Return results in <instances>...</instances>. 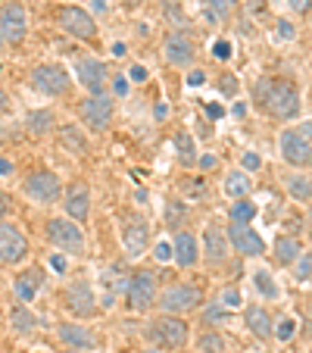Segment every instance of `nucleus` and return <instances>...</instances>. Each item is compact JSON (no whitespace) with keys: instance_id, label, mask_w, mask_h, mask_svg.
I'll use <instances>...</instances> for the list:
<instances>
[{"instance_id":"obj_14","label":"nucleus","mask_w":312,"mask_h":353,"mask_svg":"<svg viewBox=\"0 0 312 353\" xmlns=\"http://www.w3.org/2000/svg\"><path fill=\"white\" fill-rule=\"evenodd\" d=\"M0 32H3V41H13V44H19V41L25 38L28 16H25V7H22V3L10 0V3L0 7Z\"/></svg>"},{"instance_id":"obj_56","label":"nucleus","mask_w":312,"mask_h":353,"mask_svg":"<svg viewBox=\"0 0 312 353\" xmlns=\"http://www.w3.org/2000/svg\"><path fill=\"white\" fill-rule=\"evenodd\" d=\"M309 228H312V210H309Z\"/></svg>"},{"instance_id":"obj_22","label":"nucleus","mask_w":312,"mask_h":353,"mask_svg":"<svg viewBox=\"0 0 312 353\" xmlns=\"http://www.w3.org/2000/svg\"><path fill=\"white\" fill-rule=\"evenodd\" d=\"M244 319H247V328H250L256 338L269 341V338L275 334V322H272V316H269V310H262V307H247Z\"/></svg>"},{"instance_id":"obj_55","label":"nucleus","mask_w":312,"mask_h":353,"mask_svg":"<svg viewBox=\"0 0 312 353\" xmlns=\"http://www.w3.org/2000/svg\"><path fill=\"white\" fill-rule=\"evenodd\" d=\"M147 353H163V350H153V347H150V350H147Z\"/></svg>"},{"instance_id":"obj_46","label":"nucleus","mask_w":312,"mask_h":353,"mask_svg":"<svg viewBox=\"0 0 312 353\" xmlns=\"http://www.w3.org/2000/svg\"><path fill=\"white\" fill-rule=\"evenodd\" d=\"M50 266H54L56 272H66V256H60V254L50 256Z\"/></svg>"},{"instance_id":"obj_48","label":"nucleus","mask_w":312,"mask_h":353,"mask_svg":"<svg viewBox=\"0 0 312 353\" xmlns=\"http://www.w3.org/2000/svg\"><path fill=\"white\" fill-rule=\"evenodd\" d=\"M291 7L297 10V13H309L312 3H309V0H291Z\"/></svg>"},{"instance_id":"obj_11","label":"nucleus","mask_w":312,"mask_h":353,"mask_svg":"<svg viewBox=\"0 0 312 353\" xmlns=\"http://www.w3.org/2000/svg\"><path fill=\"white\" fill-rule=\"evenodd\" d=\"M281 157H284V163L293 169H309L312 166V144L300 132L287 128V132H281Z\"/></svg>"},{"instance_id":"obj_27","label":"nucleus","mask_w":312,"mask_h":353,"mask_svg":"<svg viewBox=\"0 0 312 353\" xmlns=\"http://www.w3.org/2000/svg\"><path fill=\"white\" fill-rule=\"evenodd\" d=\"M25 128L32 134H47L54 128V113H50V110H32V113L25 116Z\"/></svg>"},{"instance_id":"obj_30","label":"nucleus","mask_w":312,"mask_h":353,"mask_svg":"<svg viewBox=\"0 0 312 353\" xmlns=\"http://www.w3.org/2000/svg\"><path fill=\"white\" fill-rule=\"evenodd\" d=\"M253 285L259 288V294H262L266 300H275V297H278V285H275V279L266 272V269L253 272Z\"/></svg>"},{"instance_id":"obj_31","label":"nucleus","mask_w":312,"mask_h":353,"mask_svg":"<svg viewBox=\"0 0 312 353\" xmlns=\"http://www.w3.org/2000/svg\"><path fill=\"white\" fill-rule=\"evenodd\" d=\"M228 216H231V222H247V225H250V222L256 219V207H253L250 200L240 197V200H234L231 203V213Z\"/></svg>"},{"instance_id":"obj_40","label":"nucleus","mask_w":312,"mask_h":353,"mask_svg":"<svg viewBox=\"0 0 312 353\" xmlns=\"http://www.w3.org/2000/svg\"><path fill=\"white\" fill-rule=\"evenodd\" d=\"M222 307H240V294L234 291V288H228V291H222Z\"/></svg>"},{"instance_id":"obj_20","label":"nucleus","mask_w":312,"mask_h":353,"mask_svg":"<svg viewBox=\"0 0 312 353\" xmlns=\"http://www.w3.org/2000/svg\"><path fill=\"white\" fill-rule=\"evenodd\" d=\"M60 341L66 347H72V350H94V347H97V338H94V332H87L85 325H75V322H66V325H60Z\"/></svg>"},{"instance_id":"obj_3","label":"nucleus","mask_w":312,"mask_h":353,"mask_svg":"<svg viewBox=\"0 0 312 353\" xmlns=\"http://www.w3.org/2000/svg\"><path fill=\"white\" fill-rule=\"evenodd\" d=\"M122 247H125V260H141L150 247V222L138 213H125L122 219Z\"/></svg>"},{"instance_id":"obj_9","label":"nucleus","mask_w":312,"mask_h":353,"mask_svg":"<svg viewBox=\"0 0 312 353\" xmlns=\"http://www.w3.org/2000/svg\"><path fill=\"white\" fill-rule=\"evenodd\" d=\"M56 26H60L66 34L79 38V41H94V34H97L94 16L81 7H63L60 13H56Z\"/></svg>"},{"instance_id":"obj_43","label":"nucleus","mask_w":312,"mask_h":353,"mask_svg":"<svg viewBox=\"0 0 312 353\" xmlns=\"http://www.w3.org/2000/svg\"><path fill=\"white\" fill-rule=\"evenodd\" d=\"M156 260H160V263L172 260V244H156Z\"/></svg>"},{"instance_id":"obj_17","label":"nucleus","mask_w":312,"mask_h":353,"mask_svg":"<svg viewBox=\"0 0 312 353\" xmlns=\"http://www.w3.org/2000/svg\"><path fill=\"white\" fill-rule=\"evenodd\" d=\"M66 307L72 310L79 319H91V316H97V297H94V291H91L87 281H75V285L66 288Z\"/></svg>"},{"instance_id":"obj_37","label":"nucleus","mask_w":312,"mask_h":353,"mask_svg":"<svg viewBox=\"0 0 312 353\" xmlns=\"http://www.w3.org/2000/svg\"><path fill=\"white\" fill-rule=\"evenodd\" d=\"M293 332H297V322H293V319H281L278 328H275V338H278V341H291Z\"/></svg>"},{"instance_id":"obj_24","label":"nucleus","mask_w":312,"mask_h":353,"mask_svg":"<svg viewBox=\"0 0 312 353\" xmlns=\"http://www.w3.org/2000/svg\"><path fill=\"white\" fill-rule=\"evenodd\" d=\"M300 254H303V247H300L297 238H291V234L275 238V263H281V266H293Z\"/></svg>"},{"instance_id":"obj_8","label":"nucleus","mask_w":312,"mask_h":353,"mask_svg":"<svg viewBox=\"0 0 312 353\" xmlns=\"http://www.w3.org/2000/svg\"><path fill=\"white\" fill-rule=\"evenodd\" d=\"M22 194H25L28 200H34V203H56L63 194V181H60V175H54V172H34L25 179Z\"/></svg>"},{"instance_id":"obj_29","label":"nucleus","mask_w":312,"mask_h":353,"mask_svg":"<svg viewBox=\"0 0 312 353\" xmlns=\"http://www.w3.org/2000/svg\"><path fill=\"white\" fill-rule=\"evenodd\" d=\"M287 191H291V200H312V179L293 175V179L287 181Z\"/></svg>"},{"instance_id":"obj_44","label":"nucleus","mask_w":312,"mask_h":353,"mask_svg":"<svg viewBox=\"0 0 312 353\" xmlns=\"http://www.w3.org/2000/svg\"><path fill=\"white\" fill-rule=\"evenodd\" d=\"M278 34H281V38H284V41H291V38H293V34H297V28H293V26H291V22H287V19H284V22H278Z\"/></svg>"},{"instance_id":"obj_42","label":"nucleus","mask_w":312,"mask_h":353,"mask_svg":"<svg viewBox=\"0 0 312 353\" xmlns=\"http://www.w3.org/2000/svg\"><path fill=\"white\" fill-rule=\"evenodd\" d=\"M219 88H222V94H228V97H234V94H238V81H234L231 75H228V79H222Z\"/></svg>"},{"instance_id":"obj_50","label":"nucleus","mask_w":312,"mask_h":353,"mask_svg":"<svg viewBox=\"0 0 312 353\" xmlns=\"http://www.w3.org/2000/svg\"><path fill=\"white\" fill-rule=\"evenodd\" d=\"M7 110H10V94L0 88V113H7Z\"/></svg>"},{"instance_id":"obj_23","label":"nucleus","mask_w":312,"mask_h":353,"mask_svg":"<svg viewBox=\"0 0 312 353\" xmlns=\"http://www.w3.org/2000/svg\"><path fill=\"white\" fill-rule=\"evenodd\" d=\"M41 281H44V272H41V269H28V272H22L19 279H16V285H13L16 300H25V303H28V300H34Z\"/></svg>"},{"instance_id":"obj_32","label":"nucleus","mask_w":312,"mask_h":353,"mask_svg":"<svg viewBox=\"0 0 312 353\" xmlns=\"http://www.w3.org/2000/svg\"><path fill=\"white\" fill-rule=\"evenodd\" d=\"M197 350L200 353H222V350H225V338H222V334H216V332H203L197 338Z\"/></svg>"},{"instance_id":"obj_53","label":"nucleus","mask_w":312,"mask_h":353,"mask_svg":"<svg viewBox=\"0 0 312 353\" xmlns=\"http://www.w3.org/2000/svg\"><path fill=\"white\" fill-rule=\"evenodd\" d=\"M94 10H97V13H103V10H107V0H94Z\"/></svg>"},{"instance_id":"obj_6","label":"nucleus","mask_w":312,"mask_h":353,"mask_svg":"<svg viewBox=\"0 0 312 353\" xmlns=\"http://www.w3.org/2000/svg\"><path fill=\"white\" fill-rule=\"evenodd\" d=\"M69 72L60 66V63H44L32 72V88L44 97H63L69 91Z\"/></svg>"},{"instance_id":"obj_58","label":"nucleus","mask_w":312,"mask_h":353,"mask_svg":"<svg viewBox=\"0 0 312 353\" xmlns=\"http://www.w3.org/2000/svg\"><path fill=\"white\" fill-rule=\"evenodd\" d=\"M0 141H3V128H0Z\"/></svg>"},{"instance_id":"obj_35","label":"nucleus","mask_w":312,"mask_h":353,"mask_svg":"<svg viewBox=\"0 0 312 353\" xmlns=\"http://www.w3.org/2000/svg\"><path fill=\"white\" fill-rule=\"evenodd\" d=\"M166 216H169V225H181V219H185V207H181V200H169L166 207Z\"/></svg>"},{"instance_id":"obj_36","label":"nucleus","mask_w":312,"mask_h":353,"mask_svg":"<svg viewBox=\"0 0 312 353\" xmlns=\"http://www.w3.org/2000/svg\"><path fill=\"white\" fill-rule=\"evenodd\" d=\"M234 3H238V0H209V7H213V13L219 16V19H228V16H231Z\"/></svg>"},{"instance_id":"obj_49","label":"nucleus","mask_w":312,"mask_h":353,"mask_svg":"<svg viewBox=\"0 0 312 353\" xmlns=\"http://www.w3.org/2000/svg\"><path fill=\"white\" fill-rule=\"evenodd\" d=\"M10 213V197L3 191H0V219H3V216Z\"/></svg>"},{"instance_id":"obj_28","label":"nucleus","mask_w":312,"mask_h":353,"mask_svg":"<svg viewBox=\"0 0 312 353\" xmlns=\"http://www.w3.org/2000/svg\"><path fill=\"white\" fill-rule=\"evenodd\" d=\"M175 150H178V160L185 163V166H194V163H197V147H194V138L187 132L175 134Z\"/></svg>"},{"instance_id":"obj_52","label":"nucleus","mask_w":312,"mask_h":353,"mask_svg":"<svg viewBox=\"0 0 312 353\" xmlns=\"http://www.w3.org/2000/svg\"><path fill=\"white\" fill-rule=\"evenodd\" d=\"M216 166V157H203V160H200V169H213Z\"/></svg>"},{"instance_id":"obj_47","label":"nucleus","mask_w":312,"mask_h":353,"mask_svg":"<svg viewBox=\"0 0 312 353\" xmlns=\"http://www.w3.org/2000/svg\"><path fill=\"white\" fill-rule=\"evenodd\" d=\"M203 81H206V72H191V75H187V85H191V88L203 85Z\"/></svg>"},{"instance_id":"obj_54","label":"nucleus","mask_w":312,"mask_h":353,"mask_svg":"<svg viewBox=\"0 0 312 353\" xmlns=\"http://www.w3.org/2000/svg\"><path fill=\"white\" fill-rule=\"evenodd\" d=\"M122 3H125V7H141L144 0H122Z\"/></svg>"},{"instance_id":"obj_39","label":"nucleus","mask_w":312,"mask_h":353,"mask_svg":"<svg viewBox=\"0 0 312 353\" xmlns=\"http://www.w3.org/2000/svg\"><path fill=\"white\" fill-rule=\"evenodd\" d=\"M240 163H244V169H247V172H256V169L262 166V157H259V154H253V150H250V154H244V157H240Z\"/></svg>"},{"instance_id":"obj_2","label":"nucleus","mask_w":312,"mask_h":353,"mask_svg":"<svg viewBox=\"0 0 312 353\" xmlns=\"http://www.w3.org/2000/svg\"><path fill=\"white\" fill-rule=\"evenodd\" d=\"M147 338L156 347H166V350H181L187 344V322L181 316H163V319L150 322L147 328Z\"/></svg>"},{"instance_id":"obj_13","label":"nucleus","mask_w":312,"mask_h":353,"mask_svg":"<svg viewBox=\"0 0 312 353\" xmlns=\"http://www.w3.org/2000/svg\"><path fill=\"white\" fill-rule=\"evenodd\" d=\"M225 232H228V241H231V250H238L240 256H262L266 254V241L259 238L247 222H231Z\"/></svg>"},{"instance_id":"obj_25","label":"nucleus","mask_w":312,"mask_h":353,"mask_svg":"<svg viewBox=\"0 0 312 353\" xmlns=\"http://www.w3.org/2000/svg\"><path fill=\"white\" fill-rule=\"evenodd\" d=\"M60 141L69 154H79V157L87 154V138L79 125H60Z\"/></svg>"},{"instance_id":"obj_4","label":"nucleus","mask_w":312,"mask_h":353,"mask_svg":"<svg viewBox=\"0 0 312 353\" xmlns=\"http://www.w3.org/2000/svg\"><path fill=\"white\" fill-rule=\"evenodd\" d=\"M47 241L66 254H85V234H81L79 222L72 219H50L47 222Z\"/></svg>"},{"instance_id":"obj_15","label":"nucleus","mask_w":312,"mask_h":353,"mask_svg":"<svg viewBox=\"0 0 312 353\" xmlns=\"http://www.w3.org/2000/svg\"><path fill=\"white\" fill-rule=\"evenodd\" d=\"M228 247H231L228 232L219 225V222H209V225H206V232H203V256H206V263L222 266V263L228 260Z\"/></svg>"},{"instance_id":"obj_51","label":"nucleus","mask_w":312,"mask_h":353,"mask_svg":"<svg viewBox=\"0 0 312 353\" xmlns=\"http://www.w3.org/2000/svg\"><path fill=\"white\" fill-rule=\"evenodd\" d=\"M10 172H13V163H10V160H0V175H10Z\"/></svg>"},{"instance_id":"obj_7","label":"nucleus","mask_w":312,"mask_h":353,"mask_svg":"<svg viewBox=\"0 0 312 353\" xmlns=\"http://www.w3.org/2000/svg\"><path fill=\"white\" fill-rule=\"evenodd\" d=\"M125 294H128V307H132L134 313H147L150 303L156 300V275H153L150 269L134 272L132 281H128V288H125Z\"/></svg>"},{"instance_id":"obj_16","label":"nucleus","mask_w":312,"mask_h":353,"mask_svg":"<svg viewBox=\"0 0 312 353\" xmlns=\"http://www.w3.org/2000/svg\"><path fill=\"white\" fill-rule=\"evenodd\" d=\"M75 79H79V85H85L91 94H100L103 88H107V66L100 60H94V57H81V60H75Z\"/></svg>"},{"instance_id":"obj_34","label":"nucleus","mask_w":312,"mask_h":353,"mask_svg":"<svg viewBox=\"0 0 312 353\" xmlns=\"http://www.w3.org/2000/svg\"><path fill=\"white\" fill-rule=\"evenodd\" d=\"M293 279L297 281L312 279V254H300L297 256V272H293Z\"/></svg>"},{"instance_id":"obj_33","label":"nucleus","mask_w":312,"mask_h":353,"mask_svg":"<svg viewBox=\"0 0 312 353\" xmlns=\"http://www.w3.org/2000/svg\"><path fill=\"white\" fill-rule=\"evenodd\" d=\"M10 322H13L16 332H32V328L38 325V319H34V313L28 307H16L13 316H10Z\"/></svg>"},{"instance_id":"obj_1","label":"nucleus","mask_w":312,"mask_h":353,"mask_svg":"<svg viewBox=\"0 0 312 353\" xmlns=\"http://www.w3.org/2000/svg\"><path fill=\"white\" fill-rule=\"evenodd\" d=\"M259 94V107H266L269 116L275 119H293L303 107V97H300V88L291 79H266L259 81L256 88Z\"/></svg>"},{"instance_id":"obj_45","label":"nucleus","mask_w":312,"mask_h":353,"mask_svg":"<svg viewBox=\"0 0 312 353\" xmlns=\"http://www.w3.org/2000/svg\"><path fill=\"white\" fill-rule=\"evenodd\" d=\"M128 75H132V81H147V69L144 66H132V72Z\"/></svg>"},{"instance_id":"obj_5","label":"nucleus","mask_w":312,"mask_h":353,"mask_svg":"<svg viewBox=\"0 0 312 353\" xmlns=\"http://www.w3.org/2000/svg\"><path fill=\"white\" fill-rule=\"evenodd\" d=\"M81 122H85L91 132H107L110 122H113V97L110 94H91V97L81 100Z\"/></svg>"},{"instance_id":"obj_21","label":"nucleus","mask_w":312,"mask_h":353,"mask_svg":"<svg viewBox=\"0 0 312 353\" xmlns=\"http://www.w3.org/2000/svg\"><path fill=\"white\" fill-rule=\"evenodd\" d=\"M172 256H175V263H178V266L191 269L194 263H197V256H200L197 238H194L191 232H178V234H175V244H172Z\"/></svg>"},{"instance_id":"obj_57","label":"nucleus","mask_w":312,"mask_h":353,"mask_svg":"<svg viewBox=\"0 0 312 353\" xmlns=\"http://www.w3.org/2000/svg\"><path fill=\"white\" fill-rule=\"evenodd\" d=\"M0 44H3V32H0Z\"/></svg>"},{"instance_id":"obj_12","label":"nucleus","mask_w":312,"mask_h":353,"mask_svg":"<svg viewBox=\"0 0 312 353\" xmlns=\"http://www.w3.org/2000/svg\"><path fill=\"white\" fill-rule=\"evenodd\" d=\"M25 254H28L25 234L16 225H10V222H0V263L3 266H16V263L25 260Z\"/></svg>"},{"instance_id":"obj_41","label":"nucleus","mask_w":312,"mask_h":353,"mask_svg":"<svg viewBox=\"0 0 312 353\" xmlns=\"http://www.w3.org/2000/svg\"><path fill=\"white\" fill-rule=\"evenodd\" d=\"M128 88H132V85H128L125 75H116V79H113V91H116V97H125Z\"/></svg>"},{"instance_id":"obj_38","label":"nucleus","mask_w":312,"mask_h":353,"mask_svg":"<svg viewBox=\"0 0 312 353\" xmlns=\"http://www.w3.org/2000/svg\"><path fill=\"white\" fill-rule=\"evenodd\" d=\"M213 57H216V60H231V44H228V41H216V44H213Z\"/></svg>"},{"instance_id":"obj_19","label":"nucleus","mask_w":312,"mask_h":353,"mask_svg":"<svg viewBox=\"0 0 312 353\" xmlns=\"http://www.w3.org/2000/svg\"><path fill=\"white\" fill-rule=\"evenodd\" d=\"M163 54H166V60L172 63V66L185 69L194 63V57H197V50H194V44L185 38V34H169L166 44H163Z\"/></svg>"},{"instance_id":"obj_26","label":"nucleus","mask_w":312,"mask_h":353,"mask_svg":"<svg viewBox=\"0 0 312 353\" xmlns=\"http://www.w3.org/2000/svg\"><path fill=\"white\" fill-rule=\"evenodd\" d=\"M250 191H253V181H250V175L247 172H228L225 175V194L231 200H240V197H250Z\"/></svg>"},{"instance_id":"obj_10","label":"nucleus","mask_w":312,"mask_h":353,"mask_svg":"<svg viewBox=\"0 0 312 353\" xmlns=\"http://www.w3.org/2000/svg\"><path fill=\"white\" fill-rule=\"evenodd\" d=\"M160 307L166 310L169 316H181L191 313L194 307H200V288L197 285H172L163 291Z\"/></svg>"},{"instance_id":"obj_59","label":"nucleus","mask_w":312,"mask_h":353,"mask_svg":"<svg viewBox=\"0 0 312 353\" xmlns=\"http://www.w3.org/2000/svg\"><path fill=\"white\" fill-rule=\"evenodd\" d=\"M69 353H79V350H69Z\"/></svg>"},{"instance_id":"obj_18","label":"nucleus","mask_w":312,"mask_h":353,"mask_svg":"<svg viewBox=\"0 0 312 353\" xmlns=\"http://www.w3.org/2000/svg\"><path fill=\"white\" fill-rule=\"evenodd\" d=\"M63 207H66V216L72 222H85L87 213H91V191H87L85 181H75V185L66 188V200H63Z\"/></svg>"}]
</instances>
